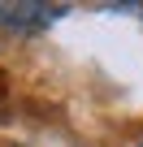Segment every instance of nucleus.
Here are the masks:
<instances>
[{"label":"nucleus","instance_id":"nucleus-1","mask_svg":"<svg viewBox=\"0 0 143 147\" xmlns=\"http://www.w3.org/2000/svg\"><path fill=\"white\" fill-rule=\"evenodd\" d=\"M52 18H61L56 5H9V26H43Z\"/></svg>","mask_w":143,"mask_h":147},{"label":"nucleus","instance_id":"nucleus-2","mask_svg":"<svg viewBox=\"0 0 143 147\" xmlns=\"http://www.w3.org/2000/svg\"><path fill=\"white\" fill-rule=\"evenodd\" d=\"M0 22H9V5H0Z\"/></svg>","mask_w":143,"mask_h":147}]
</instances>
